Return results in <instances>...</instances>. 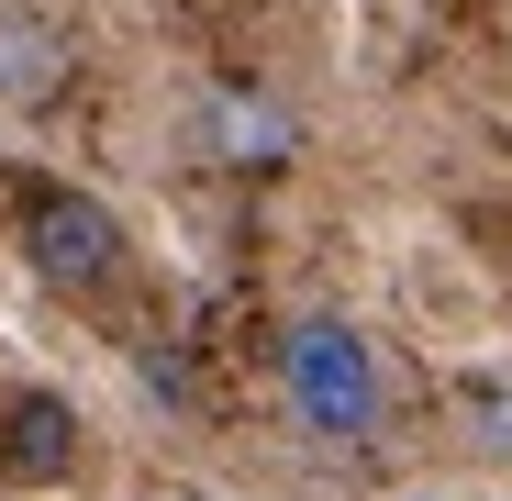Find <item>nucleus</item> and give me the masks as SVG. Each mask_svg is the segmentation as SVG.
<instances>
[{"label":"nucleus","instance_id":"nucleus-6","mask_svg":"<svg viewBox=\"0 0 512 501\" xmlns=\"http://www.w3.org/2000/svg\"><path fill=\"white\" fill-rule=\"evenodd\" d=\"M468 435H479L490 457H512V368H490V379H468Z\"/></svg>","mask_w":512,"mask_h":501},{"label":"nucleus","instance_id":"nucleus-5","mask_svg":"<svg viewBox=\"0 0 512 501\" xmlns=\"http://www.w3.org/2000/svg\"><path fill=\"white\" fill-rule=\"evenodd\" d=\"M78 468V412L67 401H12V479H67Z\"/></svg>","mask_w":512,"mask_h":501},{"label":"nucleus","instance_id":"nucleus-3","mask_svg":"<svg viewBox=\"0 0 512 501\" xmlns=\"http://www.w3.org/2000/svg\"><path fill=\"white\" fill-rule=\"evenodd\" d=\"M301 145H312V123L279 78H212L201 90V156L223 179H279V167H301Z\"/></svg>","mask_w":512,"mask_h":501},{"label":"nucleus","instance_id":"nucleus-2","mask_svg":"<svg viewBox=\"0 0 512 501\" xmlns=\"http://www.w3.org/2000/svg\"><path fill=\"white\" fill-rule=\"evenodd\" d=\"M12 245H23L34 290L78 301V312L112 301V290L134 279V234H123V212H112L101 190H78V179H34L23 212H12Z\"/></svg>","mask_w":512,"mask_h":501},{"label":"nucleus","instance_id":"nucleus-4","mask_svg":"<svg viewBox=\"0 0 512 501\" xmlns=\"http://www.w3.org/2000/svg\"><path fill=\"white\" fill-rule=\"evenodd\" d=\"M78 78V45L56 12H34V0H0V112H56Z\"/></svg>","mask_w":512,"mask_h":501},{"label":"nucleus","instance_id":"nucleus-1","mask_svg":"<svg viewBox=\"0 0 512 501\" xmlns=\"http://www.w3.org/2000/svg\"><path fill=\"white\" fill-rule=\"evenodd\" d=\"M268 379H279L290 435L323 446V457H368V446L390 435V346H379L346 301H301V312L268 334Z\"/></svg>","mask_w":512,"mask_h":501}]
</instances>
